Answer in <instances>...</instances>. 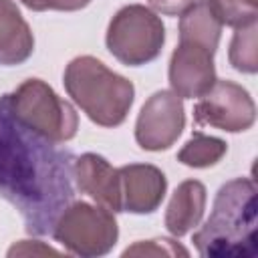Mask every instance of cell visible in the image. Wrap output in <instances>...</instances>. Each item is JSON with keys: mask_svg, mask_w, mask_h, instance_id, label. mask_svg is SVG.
<instances>
[{"mask_svg": "<svg viewBox=\"0 0 258 258\" xmlns=\"http://www.w3.org/2000/svg\"><path fill=\"white\" fill-rule=\"evenodd\" d=\"M71 153L18 125L0 105V196L14 204L30 234L52 230L73 200Z\"/></svg>", "mask_w": 258, "mask_h": 258, "instance_id": "obj_1", "label": "cell"}, {"mask_svg": "<svg viewBox=\"0 0 258 258\" xmlns=\"http://www.w3.org/2000/svg\"><path fill=\"white\" fill-rule=\"evenodd\" d=\"M256 185L248 177L224 183L206 224L191 242L204 258H252L258 250Z\"/></svg>", "mask_w": 258, "mask_h": 258, "instance_id": "obj_2", "label": "cell"}, {"mask_svg": "<svg viewBox=\"0 0 258 258\" xmlns=\"http://www.w3.org/2000/svg\"><path fill=\"white\" fill-rule=\"evenodd\" d=\"M62 83L75 105L101 127H119L135 101L133 83L91 54L73 58Z\"/></svg>", "mask_w": 258, "mask_h": 258, "instance_id": "obj_3", "label": "cell"}, {"mask_svg": "<svg viewBox=\"0 0 258 258\" xmlns=\"http://www.w3.org/2000/svg\"><path fill=\"white\" fill-rule=\"evenodd\" d=\"M0 105L18 125L52 145L71 141L77 135L79 117L75 107L42 79H26L12 93L2 95Z\"/></svg>", "mask_w": 258, "mask_h": 258, "instance_id": "obj_4", "label": "cell"}, {"mask_svg": "<svg viewBox=\"0 0 258 258\" xmlns=\"http://www.w3.org/2000/svg\"><path fill=\"white\" fill-rule=\"evenodd\" d=\"M105 42L119 62L141 67L159 56L165 42V26L147 6L127 4L111 18Z\"/></svg>", "mask_w": 258, "mask_h": 258, "instance_id": "obj_5", "label": "cell"}, {"mask_svg": "<svg viewBox=\"0 0 258 258\" xmlns=\"http://www.w3.org/2000/svg\"><path fill=\"white\" fill-rule=\"evenodd\" d=\"M52 236L67 252L97 258L113 250L119 238V226L113 212L107 208L73 202L54 220Z\"/></svg>", "mask_w": 258, "mask_h": 258, "instance_id": "obj_6", "label": "cell"}, {"mask_svg": "<svg viewBox=\"0 0 258 258\" xmlns=\"http://www.w3.org/2000/svg\"><path fill=\"white\" fill-rule=\"evenodd\" d=\"M196 123L216 127L228 133H240L254 125L256 105L250 93L234 81H216L194 107Z\"/></svg>", "mask_w": 258, "mask_h": 258, "instance_id": "obj_7", "label": "cell"}, {"mask_svg": "<svg viewBox=\"0 0 258 258\" xmlns=\"http://www.w3.org/2000/svg\"><path fill=\"white\" fill-rule=\"evenodd\" d=\"M185 127V109L173 91L153 93L141 107L135 121V141L145 151H165Z\"/></svg>", "mask_w": 258, "mask_h": 258, "instance_id": "obj_8", "label": "cell"}, {"mask_svg": "<svg viewBox=\"0 0 258 258\" xmlns=\"http://www.w3.org/2000/svg\"><path fill=\"white\" fill-rule=\"evenodd\" d=\"M167 77L171 91L181 99L204 97L218 81L214 52L206 46L179 40V44L171 52Z\"/></svg>", "mask_w": 258, "mask_h": 258, "instance_id": "obj_9", "label": "cell"}, {"mask_svg": "<svg viewBox=\"0 0 258 258\" xmlns=\"http://www.w3.org/2000/svg\"><path fill=\"white\" fill-rule=\"evenodd\" d=\"M167 191V177L151 163H129L119 167V196L121 212L151 214L155 212Z\"/></svg>", "mask_w": 258, "mask_h": 258, "instance_id": "obj_10", "label": "cell"}, {"mask_svg": "<svg viewBox=\"0 0 258 258\" xmlns=\"http://www.w3.org/2000/svg\"><path fill=\"white\" fill-rule=\"evenodd\" d=\"M73 177L81 194L93 198L109 212H121L119 169H115L103 155L83 153L73 163Z\"/></svg>", "mask_w": 258, "mask_h": 258, "instance_id": "obj_11", "label": "cell"}, {"mask_svg": "<svg viewBox=\"0 0 258 258\" xmlns=\"http://www.w3.org/2000/svg\"><path fill=\"white\" fill-rule=\"evenodd\" d=\"M206 210V187L198 179L181 181L165 210V228L171 236L181 238L200 226Z\"/></svg>", "mask_w": 258, "mask_h": 258, "instance_id": "obj_12", "label": "cell"}, {"mask_svg": "<svg viewBox=\"0 0 258 258\" xmlns=\"http://www.w3.org/2000/svg\"><path fill=\"white\" fill-rule=\"evenodd\" d=\"M34 50V34L12 0H0V64H22Z\"/></svg>", "mask_w": 258, "mask_h": 258, "instance_id": "obj_13", "label": "cell"}, {"mask_svg": "<svg viewBox=\"0 0 258 258\" xmlns=\"http://www.w3.org/2000/svg\"><path fill=\"white\" fill-rule=\"evenodd\" d=\"M222 36V22L210 8L208 0H194L179 16V40L206 46L216 52Z\"/></svg>", "mask_w": 258, "mask_h": 258, "instance_id": "obj_14", "label": "cell"}, {"mask_svg": "<svg viewBox=\"0 0 258 258\" xmlns=\"http://www.w3.org/2000/svg\"><path fill=\"white\" fill-rule=\"evenodd\" d=\"M226 151H228V143L224 139L196 131L179 149L177 161L187 167L204 169V167L216 165L226 155Z\"/></svg>", "mask_w": 258, "mask_h": 258, "instance_id": "obj_15", "label": "cell"}, {"mask_svg": "<svg viewBox=\"0 0 258 258\" xmlns=\"http://www.w3.org/2000/svg\"><path fill=\"white\" fill-rule=\"evenodd\" d=\"M256 30H258V20H252L244 26H238L232 36L228 58H230V64L240 73L254 75L258 71Z\"/></svg>", "mask_w": 258, "mask_h": 258, "instance_id": "obj_16", "label": "cell"}, {"mask_svg": "<svg viewBox=\"0 0 258 258\" xmlns=\"http://www.w3.org/2000/svg\"><path fill=\"white\" fill-rule=\"evenodd\" d=\"M222 26H244L258 18V0H208Z\"/></svg>", "mask_w": 258, "mask_h": 258, "instance_id": "obj_17", "label": "cell"}, {"mask_svg": "<svg viewBox=\"0 0 258 258\" xmlns=\"http://www.w3.org/2000/svg\"><path fill=\"white\" fill-rule=\"evenodd\" d=\"M189 256V252L169 238H157V240H145L137 242L131 248L123 252V256Z\"/></svg>", "mask_w": 258, "mask_h": 258, "instance_id": "obj_18", "label": "cell"}, {"mask_svg": "<svg viewBox=\"0 0 258 258\" xmlns=\"http://www.w3.org/2000/svg\"><path fill=\"white\" fill-rule=\"evenodd\" d=\"M28 254H52L58 256V252L50 246H44L42 242H30V240H22L20 244H14L8 250V256H28Z\"/></svg>", "mask_w": 258, "mask_h": 258, "instance_id": "obj_19", "label": "cell"}, {"mask_svg": "<svg viewBox=\"0 0 258 258\" xmlns=\"http://www.w3.org/2000/svg\"><path fill=\"white\" fill-rule=\"evenodd\" d=\"M149 6L163 16H179L194 0H147Z\"/></svg>", "mask_w": 258, "mask_h": 258, "instance_id": "obj_20", "label": "cell"}, {"mask_svg": "<svg viewBox=\"0 0 258 258\" xmlns=\"http://www.w3.org/2000/svg\"><path fill=\"white\" fill-rule=\"evenodd\" d=\"M91 0H52V10H62V12H75L81 10L89 4Z\"/></svg>", "mask_w": 258, "mask_h": 258, "instance_id": "obj_21", "label": "cell"}, {"mask_svg": "<svg viewBox=\"0 0 258 258\" xmlns=\"http://www.w3.org/2000/svg\"><path fill=\"white\" fill-rule=\"evenodd\" d=\"M26 8L34 10V12H44V10H52V0H20Z\"/></svg>", "mask_w": 258, "mask_h": 258, "instance_id": "obj_22", "label": "cell"}]
</instances>
